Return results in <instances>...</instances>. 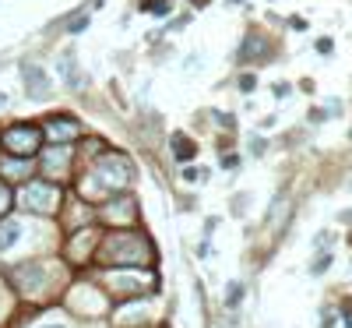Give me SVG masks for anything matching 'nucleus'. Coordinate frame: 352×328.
I'll use <instances>...</instances> for the list:
<instances>
[{"label":"nucleus","mask_w":352,"mask_h":328,"mask_svg":"<svg viewBox=\"0 0 352 328\" xmlns=\"http://www.w3.org/2000/svg\"><path fill=\"white\" fill-rule=\"evenodd\" d=\"M0 145H4V152L25 159V156H32L36 148L43 145V131L32 127V124H14V127H8L4 134H0Z\"/></svg>","instance_id":"obj_1"},{"label":"nucleus","mask_w":352,"mask_h":328,"mask_svg":"<svg viewBox=\"0 0 352 328\" xmlns=\"http://www.w3.org/2000/svg\"><path fill=\"white\" fill-rule=\"evenodd\" d=\"M46 134H50L53 141H71V138H78V124H74V121H67V116H64V121H60V116H53Z\"/></svg>","instance_id":"obj_2"},{"label":"nucleus","mask_w":352,"mask_h":328,"mask_svg":"<svg viewBox=\"0 0 352 328\" xmlns=\"http://www.w3.org/2000/svg\"><path fill=\"white\" fill-rule=\"evenodd\" d=\"M25 198H28V205H36V208H50L56 194H53L50 184H32V191H28Z\"/></svg>","instance_id":"obj_3"},{"label":"nucleus","mask_w":352,"mask_h":328,"mask_svg":"<svg viewBox=\"0 0 352 328\" xmlns=\"http://www.w3.org/2000/svg\"><path fill=\"white\" fill-rule=\"evenodd\" d=\"M18 233H21V226L11 219L8 226H0V251H4V247H11L14 240H18Z\"/></svg>","instance_id":"obj_4"},{"label":"nucleus","mask_w":352,"mask_h":328,"mask_svg":"<svg viewBox=\"0 0 352 328\" xmlns=\"http://www.w3.org/2000/svg\"><path fill=\"white\" fill-rule=\"evenodd\" d=\"M173 145H176V156H180V163H187V159H194V145L184 138V134H176L173 138Z\"/></svg>","instance_id":"obj_5"},{"label":"nucleus","mask_w":352,"mask_h":328,"mask_svg":"<svg viewBox=\"0 0 352 328\" xmlns=\"http://www.w3.org/2000/svg\"><path fill=\"white\" fill-rule=\"evenodd\" d=\"M32 88H36L39 96L46 92V78H43V71H39V68H32V71H28V92H32Z\"/></svg>","instance_id":"obj_6"},{"label":"nucleus","mask_w":352,"mask_h":328,"mask_svg":"<svg viewBox=\"0 0 352 328\" xmlns=\"http://www.w3.org/2000/svg\"><path fill=\"white\" fill-rule=\"evenodd\" d=\"M250 57H264V50H261V39H247V50H240V61H250Z\"/></svg>","instance_id":"obj_7"},{"label":"nucleus","mask_w":352,"mask_h":328,"mask_svg":"<svg viewBox=\"0 0 352 328\" xmlns=\"http://www.w3.org/2000/svg\"><path fill=\"white\" fill-rule=\"evenodd\" d=\"M8 208H11V187H8V181H0V219L8 216Z\"/></svg>","instance_id":"obj_8"},{"label":"nucleus","mask_w":352,"mask_h":328,"mask_svg":"<svg viewBox=\"0 0 352 328\" xmlns=\"http://www.w3.org/2000/svg\"><path fill=\"white\" fill-rule=\"evenodd\" d=\"M240 296H243V286H240V283H232V286L226 289V304H229V307H236V304H240Z\"/></svg>","instance_id":"obj_9"},{"label":"nucleus","mask_w":352,"mask_h":328,"mask_svg":"<svg viewBox=\"0 0 352 328\" xmlns=\"http://www.w3.org/2000/svg\"><path fill=\"white\" fill-rule=\"evenodd\" d=\"M144 11H166V0H144Z\"/></svg>","instance_id":"obj_10"},{"label":"nucleus","mask_w":352,"mask_h":328,"mask_svg":"<svg viewBox=\"0 0 352 328\" xmlns=\"http://www.w3.org/2000/svg\"><path fill=\"white\" fill-rule=\"evenodd\" d=\"M342 318H345V325L352 328V300H345V307H342Z\"/></svg>","instance_id":"obj_11"},{"label":"nucleus","mask_w":352,"mask_h":328,"mask_svg":"<svg viewBox=\"0 0 352 328\" xmlns=\"http://www.w3.org/2000/svg\"><path fill=\"white\" fill-rule=\"evenodd\" d=\"M194 4H197V8H204V4H212V0H194Z\"/></svg>","instance_id":"obj_12"},{"label":"nucleus","mask_w":352,"mask_h":328,"mask_svg":"<svg viewBox=\"0 0 352 328\" xmlns=\"http://www.w3.org/2000/svg\"><path fill=\"white\" fill-rule=\"evenodd\" d=\"M345 219H349V223H352V212H345Z\"/></svg>","instance_id":"obj_13"}]
</instances>
